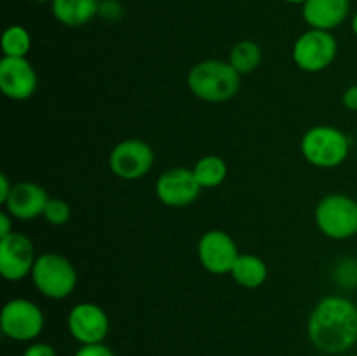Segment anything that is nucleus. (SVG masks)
<instances>
[{
    "instance_id": "obj_13",
    "label": "nucleus",
    "mask_w": 357,
    "mask_h": 356,
    "mask_svg": "<svg viewBox=\"0 0 357 356\" xmlns=\"http://www.w3.org/2000/svg\"><path fill=\"white\" fill-rule=\"evenodd\" d=\"M38 77L31 63L26 58L0 59V91L9 100L24 101L37 91Z\"/></svg>"
},
{
    "instance_id": "obj_11",
    "label": "nucleus",
    "mask_w": 357,
    "mask_h": 356,
    "mask_svg": "<svg viewBox=\"0 0 357 356\" xmlns=\"http://www.w3.org/2000/svg\"><path fill=\"white\" fill-rule=\"evenodd\" d=\"M35 260L33 243L21 232L0 237V274L7 281H21L31 274Z\"/></svg>"
},
{
    "instance_id": "obj_18",
    "label": "nucleus",
    "mask_w": 357,
    "mask_h": 356,
    "mask_svg": "<svg viewBox=\"0 0 357 356\" xmlns=\"http://www.w3.org/2000/svg\"><path fill=\"white\" fill-rule=\"evenodd\" d=\"M195 178H197L199 185L202 188H215L225 181L227 173V163L220 156H204L195 163L192 168Z\"/></svg>"
},
{
    "instance_id": "obj_8",
    "label": "nucleus",
    "mask_w": 357,
    "mask_h": 356,
    "mask_svg": "<svg viewBox=\"0 0 357 356\" xmlns=\"http://www.w3.org/2000/svg\"><path fill=\"white\" fill-rule=\"evenodd\" d=\"M153 150L146 142L139 138H128L119 142L112 149L108 166L115 177L122 180H139L153 166Z\"/></svg>"
},
{
    "instance_id": "obj_29",
    "label": "nucleus",
    "mask_w": 357,
    "mask_h": 356,
    "mask_svg": "<svg viewBox=\"0 0 357 356\" xmlns=\"http://www.w3.org/2000/svg\"><path fill=\"white\" fill-rule=\"evenodd\" d=\"M286 2H289V3H305L307 0H286Z\"/></svg>"
},
{
    "instance_id": "obj_5",
    "label": "nucleus",
    "mask_w": 357,
    "mask_h": 356,
    "mask_svg": "<svg viewBox=\"0 0 357 356\" xmlns=\"http://www.w3.org/2000/svg\"><path fill=\"white\" fill-rule=\"evenodd\" d=\"M316 225L330 239H349L357 234V201L345 194L321 199L314 212Z\"/></svg>"
},
{
    "instance_id": "obj_21",
    "label": "nucleus",
    "mask_w": 357,
    "mask_h": 356,
    "mask_svg": "<svg viewBox=\"0 0 357 356\" xmlns=\"http://www.w3.org/2000/svg\"><path fill=\"white\" fill-rule=\"evenodd\" d=\"M42 216H44V218L47 220V223H51V225H65L70 220V216H72V208H70V205L65 199L49 198L44 209V215Z\"/></svg>"
},
{
    "instance_id": "obj_15",
    "label": "nucleus",
    "mask_w": 357,
    "mask_h": 356,
    "mask_svg": "<svg viewBox=\"0 0 357 356\" xmlns=\"http://www.w3.org/2000/svg\"><path fill=\"white\" fill-rule=\"evenodd\" d=\"M349 0H307L303 3V20L316 30H333L349 16Z\"/></svg>"
},
{
    "instance_id": "obj_24",
    "label": "nucleus",
    "mask_w": 357,
    "mask_h": 356,
    "mask_svg": "<svg viewBox=\"0 0 357 356\" xmlns=\"http://www.w3.org/2000/svg\"><path fill=\"white\" fill-rule=\"evenodd\" d=\"M342 103L347 110L357 112V84L345 89V93L342 94Z\"/></svg>"
},
{
    "instance_id": "obj_22",
    "label": "nucleus",
    "mask_w": 357,
    "mask_h": 356,
    "mask_svg": "<svg viewBox=\"0 0 357 356\" xmlns=\"http://www.w3.org/2000/svg\"><path fill=\"white\" fill-rule=\"evenodd\" d=\"M73 356H115V353L108 346H105L103 342H100V344L80 346Z\"/></svg>"
},
{
    "instance_id": "obj_25",
    "label": "nucleus",
    "mask_w": 357,
    "mask_h": 356,
    "mask_svg": "<svg viewBox=\"0 0 357 356\" xmlns=\"http://www.w3.org/2000/svg\"><path fill=\"white\" fill-rule=\"evenodd\" d=\"M115 10L122 13L121 7H119V3L115 0H105L103 6H100V14L103 17H107V20H117L121 16V14H115Z\"/></svg>"
},
{
    "instance_id": "obj_26",
    "label": "nucleus",
    "mask_w": 357,
    "mask_h": 356,
    "mask_svg": "<svg viewBox=\"0 0 357 356\" xmlns=\"http://www.w3.org/2000/svg\"><path fill=\"white\" fill-rule=\"evenodd\" d=\"M13 220L14 218L7 212L0 213V237L9 236L10 232H14V230H13Z\"/></svg>"
},
{
    "instance_id": "obj_19",
    "label": "nucleus",
    "mask_w": 357,
    "mask_h": 356,
    "mask_svg": "<svg viewBox=\"0 0 357 356\" xmlns=\"http://www.w3.org/2000/svg\"><path fill=\"white\" fill-rule=\"evenodd\" d=\"M229 63L241 73V75L255 72L261 63L260 45L253 40L237 42L232 47V51H230Z\"/></svg>"
},
{
    "instance_id": "obj_31",
    "label": "nucleus",
    "mask_w": 357,
    "mask_h": 356,
    "mask_svg": "<svg viewBox=\"0 0 357 356\" xmlns=\"http://www.w3.org/2000/svg\"><path fill=\"white\" fill-rule=\"evenodd\" d=\"M349 356H357V355H349Z\"/></svg>"
},
{
    "instance_id": "obj_16",
    "label": "nucleus",
    "mask_w": 357,
    "mask_h": 356,
    "mask_svg": "<svg viewBox=\"0 0 357 356\" xmlns=\"http://www.w3.org/2000/svg\"><path fill=\"white\" fill-rule=\"evenodd\" d=\"M100 13L98 0H52V14L66 27H82Z\"/></svg>"
},
{
    "instance_id": "obj_14",
    "label": "nucleus",
    "mask_w": 357,
    "mask_h": 356,
    "mask_svg": "<svg viewBox=\"0 0 357 356\" xmlns=\"http://www.w3.org/2000/svg\"><path fill=\"white\" fill-rule=\"evenodd\" d=\"M47 201L49 195L44 187H40L35 181H20V184H14L3 206L13 218L33 220L44 215Z\"/></svg>"
},
{
    "instance_id": "obj_12",
    "label": "nucleus",
    "mask_w": 357,
    "mask_h": 356,
    "mask_svg": "<svg viewBox=\"0 0 357 356\" xmlns=\"http://www.w3.org/2000/svg\"><path fill=\"white\" fill-rule=\"evenodd\" d=\"M201 185L188 168H171L155 181L157 198L169 208H185L201 194Z\"/></svg>"
},
{
    "instance_id": "obj_23",
    "label": "nucleus",
    "mask_w": 357,
    "mask_h": 356,
    "mask_svg": "<svg viewBox=\"0 0 357 356\" xmlns=\"http://www.w3.org/2000/svg\"><path fill=\"white\" fill-rule=\"evenodd\" d=\"M23 356H58L56 349L47 342H33L23 351Z\"/></svg>"
},
{
    "instance_id": "obj_9",
    "label": "nucleus",
    "mask_w": 357,
    "mask_h": 356,
    "mask_svg": "<svg viewBox=\"0 0 357 356\" xmlns=\"http://www.w3.org/2000/svg\"><path fill=\"white\" fill-rule=\"evenodd\" d=\"M239 255L236 241L225 230H208L197 243L199 262L211 274H230Z\"/></svg>"
},
{
    "instance_id": "obj_32",
    "label": "nucleus",
    "mask_w": 357,
    "mask_h": 356,
    "mask_svg": "<svg viewBox=\"0 0 357 356\" xmlns=\"http://www.w3.org/2000/svg\"><path fill=\"white\" fill-rule=\"evenodd\" d=\"M7 356H9V355H7Z\"/></svg>"
},
{
    "instance_id": "obj_7",
    "label": "nucleus",
    "mask_w": 357,
    "mask_h": 356,
    "mask_svg": "<svg viewBox=\"0 0 357 356\" xmlns=\"http://www.w3.org/2000/svg\"><path fill=\"white\" fill-rule=\"evenodd\" d=\"M337 52V38L330 31L310 28L296 38L293 45V61L303 72L317 73L326 70L335 61Z\"/></svg>"
},
{
    "instance_id": "obj_17",
    "label": "nucleus",
    "mask_w": 357,
    "mask_h": 356,
    "mask_svg": "<svg viewBox=\"0 0 357 356\" xmlns=\"http://www.w3.org/2000/svg\"><path fill=\"white\" fill-rule=\"evenodd\" d=\"M230 276L243 288L255 290L265 283L268 276V267L264 258H260L258 255L241 253L230 271Z\"/></svg>"
},
{
    "instance_id": "obj_20",
    "label": "nucleus",
    "mask_w": 357,
    "mask_h": 356,
    "mask_svg": "<svg viewBox=\"0 0 357 356\" xmlns=\"http://www.w3.org/2000/svg\"><path fill=\"white\" fill-rule=\"evenodd\" d=\"M31 49V35L21 24H13L2 35L3 56L9 58H26Z\"/></svg>"
},
{
    "instance_id": "obj_30",
    "label": "nucleus",
    "mask_w": 357,
    "mask_h": 356,
    "mask_svg": "<svg viewBox=\"0 0 357 356\" xmlns=\"http://www.w3.org/2000/svg\"><path fill=\"white\" fill-rule=\"evenodd\" d=\"M35 2H52V0H35Z\"/></svg>"
},
{
    "instance_id": "obj_28",
    "label": "nucleus",
    "mask_w": 357,
    "mask_h": 356,
    "mask_svg": "<svg viewBox=\"0 0 357 356\" xmlns=\"http://www.w3.org/2000/svg\"><path fill=\"white\" fill-rule=\"evenodd\" d=\"M352 31H354L356 37H357V13H356V16L352 17Z\"/></svg>"
},
{
    "instance_id": "obj_6",
    "label": "nucleus",
    "mask_w": 357,
    "mask_h": 356,
    "mask_svg": "<svg viewBox=\"0 0 357 356\" xmlns=\"http://www.w3.org/2000/svg\"><path fill=\"white\" fill-rule=\"evenodd\" d=\"M45 325L44 313L28 299H13L0 311V328L6 337L17 342L35 341Z\"/></svg>"
},
{
    "instance_id": "obj_1",
    "label": "nucleus",
    "mask_w": 357,
    "mask_h": 356,
    "mask_svg": "<svg viewBox=\"0 0 357 356\" xmlns=\"http://www.w3.org/2000/svg\"><path fill=\"white\" fill-rule=\"evenodd\" d=\"M307 332L314 348L340 355L357 344V306L342 295H328L312 309Z\"/></svg>"
},
{
    "instance_id": "obj_27",
    "label": "nucleus",
    "mask_w": 357,
    "mask_h": 356,
    "mask_svg": "<svg viewBox=\"0 0 357 356\" xmlns=\"http://www.w3.org/2000/svg\"><path fill=\"white\" fill-rule=\"evenodd\" d=\"M14 184H10L9 178L6 177V175H0V202H6L7 198H9L10 191H13Z\"/></svg>"
},
{
    "instance_id": "obj_3",
    "label": "nucleus",
    "mask_w": 357,
    "mask_h": 356,
    "mask_svg": "<svg viewBox=\"0 0 357 356\" xmlns=\"http://www.w3.org/2000/svg\"><path fill=\"white\" fill-rule=\"evenodd\" d=\"M300 150L312 166L330 170L340 166L347 159L351 142L349 136L338 128L314 126L302 136Z\"/></svg>"
},
{
    "instance_id": "obj_4",
    "label": "nucleus",
    "mask_w": 357,
    "mask_h": 356,
    "mask_svg": "<svg viewBox=\"0 0 357 356\" xmlns=\"http://www.w3.org/2000/svg\"><path fill=\"white\" fill-rule=\"evenodd\" d=\"M30 276L35 288L52 300L66 299L77 286V271L72 262L52 251L38 255Z\"/></svg>"
},
{
    "instance_id": "obj_10",
    "label": "nucleus",
    "mask_w": 357,
    "mask_h": 356,
    "mask_svg": "<svg viewBox=\"0 0 357 356\" xmlns=\"http://www.w3.org/2000/svg\"><path fill=\"white\" fill-rule=\"evenodd\" d=\"M68 332L80 346L100 344L110 332V320L103 307L94 302H80L68 313Z\"/></svg>"
},
{
    "instance_id": "obj_2",
    "label": "nucleus",
    "mask_w": 357,
    "mask_h": 356,
    "mask_svg": "<svg viewBox=\"0 0 357 356\" xmlns=\"http://www.w3.org/2000/svg\"><path fill=\"white\" fill-rule=\"evenodd\" d=\"M190 93L208 103H223L239 93L241 73L222 59H204L190 68L187 77Z\"/></svg>"
}]
</instances>
